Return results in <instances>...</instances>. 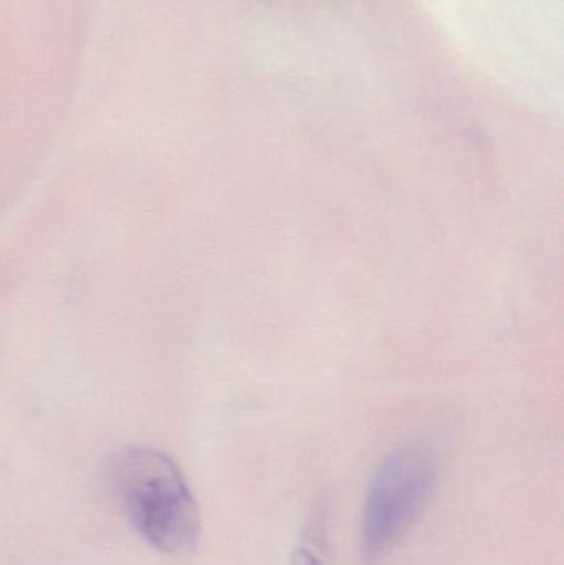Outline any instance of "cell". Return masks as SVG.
<instances>
[{"label":"cell","mask_w":564,"mask_h":565,"mask_svg":"<svg viewBox=\"0 0 564 565\" xmlns=\"http://www.w3.org/2000/svg\"><path fill=\"white\" fill-rule=\"evenodd\" d=\"M106 480L123 516L166 556L194 553L201 541L198 501L179 465L149 447H126L108 460Z\"/></svg>","instance_id":"6da1fadb"},{"label":"cell","mask_w":564,"mask_h":565,"mask_svg":"<svg viewBox=\"0 0 564 565\" xmlns=\"http://www.w3.org/2000/svg\"><path fill=\"white\" fill-rule=\"evenodd\" d=\"M439 481V458L423 441L403 445L373 475L360 521L361 556L380 563L396 550L429 508Z\"/></svg>","instance_id":"7a4b0ae2"},{"label":"cell","mask_w":564,"mask_h":565,"mask_svg":"<svg viewBox=\"0 0 564 565\" xmlns=\"http://www.w3.org/2000/svg\"><path fill=\"white\" fill-rule=\"evenodd\" d=\"M290 565H324V563L308 547H297L291 554Z\"/></svg>","instance_id":"3957f363"}]
</instances>
